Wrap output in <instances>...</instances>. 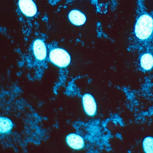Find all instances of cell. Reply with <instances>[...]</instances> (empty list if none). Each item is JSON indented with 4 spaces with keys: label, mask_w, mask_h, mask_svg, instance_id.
Wrapping results in <instances>:
<instances>
[{
    "label": "cell",
    "mask_w": 153,
    "mask_h": 153,
    "mask_svg": "<svg viewBox=\"0 0 153 153\" xmlns=\"http://www.w3.org/2000/svg\"><path fill=\"white\" fill-rule=\"evenodd\" d=\"M137 18L133 32V38L136 42L147 45L153 39L152 13H149L143 1L137 2Z\"/></svg>",
    "instance_id": "6da1fadb"
},
{
    "label": "cell",
    "mask_w": 153,
    "mask_h": 153,
    "mask_svg": "<svg viewBox=\"0 0 153 153\" xmlns=\"http://www.w3.org/2000/svg\"><path fill=\"white\" fill-rule=\"evenodd\" d=\"M48 48V59L52 63L61 69L66 68L70 64L71 57L65 50L56 44L50 45Z\"/></svg>",
    "instance_id": "7a4b0ae2"
},
{
    "label": "cell",
    "mask_w": 153,
    "mask_h": 153,
    "mask_svg": "<svg viewBox=\"0 0 153 153\" xmlns=\"http://www.w3.org/2000/svg\"><path fill=\"white\" fill-rule=\"evenodd\" d=\"M33 54L44 71L46 68V61L47 56V48L44 42L37 39L33 43L32 46Z\"/></svg>",
    "instance_id": "3957f363"
},
{
    "label": "cell",
    "mask_w": 153,
    "mask_h": 153,
    "mask_svg": "<svg viewBox=\"0 0 153 153\" xmlns=\"http://www.w3.org/2000/svg\"><path fill=\"white\" fill-rule=\"evenodd\" d=\"M83 108L86 113L88 116H93L97 111V105L94 97L90 94H85L82 98Z\"/></svg>",
    "instance_id": "277c9868"
},
{
    "label": "cell",
    "mask_w": 153,
    "mask_h": 153,
    "mask_svg": "<svg viewBox=\"0 0 153 153\" xmlns=\"http://www.w3.org/2000/svg\"><path fill=\"white\" fill-rule=\"evenodd\" d=\"M18 4L20 10L26 16L31 17L36 15L37 11V7L32 1L20 0Z\"/></svg>",
    "instance_id": "5b68a950"
},
{
    "label": "cell",
    "mask_w": 153,
    "mask_h": 153,
    "mask_svg": "<svg viewBox=\"0 0 153 153\" xmlns=\"http://www.w3.org/2000/svg\"><path fill=\"white\" fill-rule=\"evenodd\" d=\"M66 141L69 147L76 150H79L84 147L85 142L83 138L80 136L74 134L68 135Z\"/></svg>",
    "instance_id": "8992f818"
},
{
    "label": "cell",
    "mask_w": 153,
    "mask_h": 153,
    "mask_svg": "<svg viewBox=\"0 0 153 153\" xmlns=\"http://www.w3.org/2000/svg\"><path fill=\"white\" fill-rule=\"evenodd\" d=\"M68 18L72 23L76 26H81L86 22V18L82 13L77 10H73L69 13Z\"/></svg>",
    "instance_id": "52a82bcc"
},
{
    "label": "cell",
    "mask_w": 153,
    "mask_h": 153,
    "mask_svg": "<svg viewBox=\"0 0 153 153\" xmlns=\"http://www.w3.org/2000/svg\"><path fill=\"white\" fill-rule=\"evenodd\" d=\"M152 55L150 53L147 52L143 54L140 58V65L142 68L145 71H149L153 65Z\"/></svg>",
    "instance_id": "ba28073f"
},
{
    "label": "cell",
    "mask_w": 153,
    "mask_h": 153,
    "mask_svg": "<svg viewBox=\"0 0 153 153\" xmlns=\"http://www.w3.org/2000/svg\"><path fill=\"white\" fill-rule=\"evenodd\" d=\"M0 131L1 133H7L13 127L12 122L8 118L1 117L0 119Z\"/></svg>",
    "instance_id": "9c48e42d"
},
{
    "label": "cell",
    "mask_w": 153,
    "mask_h": 153,
    "mask_svg": "<svg viewBox=\"0 0 153 153\" xmlns=\"http://www.w3.org/2000/svg\"><path fill=\"white\" fill-rule=\"evenodd\" d=\"M144 150L146 153L153 152V138L152 137H148L145 138L143 142Z\"/></svg>",
    "instance_id": "30bf717a"
}]
</instances>
